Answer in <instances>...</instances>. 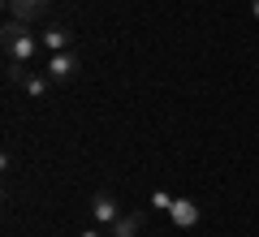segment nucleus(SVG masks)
Segmentation results:
<instances>
[{"label": "nucleus", "mask_w": 259, "mask_h": 237, "mask_svg": "<svg viewBox=\"0 0 259 237\" xmlns=\"http://www.w3.org/2000/svg\"><path fill=\"white\" fill-rule=\"evenodd\" d=\"M0 39H5V61H13V65H35L39 48H44V39H35L26 30V22H5Z\"/></svg>", "instance_id": "nucleus-1"}, {"label": "nucleus", "mask_w": 259, "mask_h": 237, "mask_svg": "<svg viewBox=\"0 0 259 237\" xmlns=\"http://www.w3.org/2000/svg\"><path fill=\"white\" fill-rule=\"evenodd\" d=\"M44 73L52 78V82H74L78 73H82V61H78L74 52H56V56H48Z\"/></svg>", "instance_id": "nucleus-2"}, {"label": "nucleus", "mask_w": 259, "mask_h": 237, "mask_svg": "<svg viewBox=\"0 0 259 237\" xmlns=\"http://www.w3.org/2000/svg\"><path fill=\"white\" fill-rule=\"evenodd\" d=\"M91 216H95V224H117V220H121V207H117V199H112V194L108 190H100V194H95V199H91Z\"/></svg>", "instance_id": "nucleus-3"}, {"label": "nucleus", "mask_w": 259, "mask_h": 237, "mask_svg": "<svg viewBox=\"0 0 259 237\" xmlns=\"http://www.w3.org/2000/svg\"><path fill=\"white\" fill-rule=\"evenodd\" d=\"M48 9V0H5V13H9V22H35L39 13Z\"/></svg>", "instance_id": "nucleus-4"}, {"label": "nucleus", "mask_w": 259, "mask_h": 237, "mask_svg": "<svg viewBox=\"0 0 259 237\" xmlns=\"http://www.w3.org/2000/svg\"><path fill=\"white\" fill-rule=\"evenodd\" d=\"M69 43H74V30H69V26H61V22L44 30V48H48L52 56H56V52H69Z\"/></svg>", "instance_id": "nucleus-5"}, {"label": "nucleus", "mask_w": 259, "mask_h": 237, "mask_svg": "<svg viewBox=\"0 0 259 237\" xmlns=\"http://www.w3.org/2000/svg\"><path fill=\"white\" fill-rule=\"evenodd\" d=\"M139 228H143V216H139V211H130V216H121L117 224L108 228V237H139Z\"/></svg>", "instance_id": "nucleus-6"}, {"label": "nucleus", "mask_w": 259, "mask_h": 237, "mask_svg": "<svg viewBox=\"0 0 259 237\" xmlns=\"http://www.w3.org/2000/svg\"><path fill=\"white\" fill-rule=\"evenodd\" d=\"M48 86H52V78H48V73H26V78H22V91H26L30 100H44Z\"/></svg>", "instance_id": "nucleus-7"}, {"label": "nucleus", "mask_w": 259, "mask_h": 237, "mask_svg": "<svg viewBox=\"0 0 259 237\" xmlns=\"http://www.w3.org/2000/svg\"><path fill=\"white\" fill-rule=\"evenodd\" d=\"M5 78H9L13 86H22V78H26V69H22V65H13V61H5Z\"/></svg>", "instance_id": "nucleus-8"}, {"label": "nucleus", "mask_w": 259, "mask_h": 237, "mask_svg": "<svg viewBox=\"0 0 259 237\" xmlns=\"http://www.w3.org/2000/svg\"><path fill=\"white\" fill-rule=\"evenodd\" d=\"M82 237H104V233H100V228H87V233H82Z\"/></svg>", "instance_id": "nucleus-9"}, {"label": "nucleus", "mask_w": 259, "mask_h": 237, "mask_svg": "<svg viewBox=\"0 0 259 237\" xmlns=\"http://www.w3.org/2000/svg\"><path fill=\"white\" fill-rule=\"evenodd\" d=\"M250 13H255V18H259V0H250Z\"/></svg>", "instance_id": "nucleus-10"}]
</instances>
